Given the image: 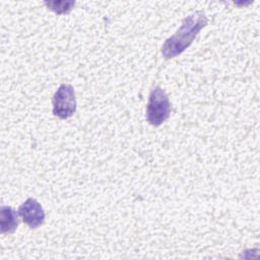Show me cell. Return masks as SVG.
<instances>
[{"label": "cell", "mask_w": 260, "mask_h": 260, "mask_svg": "<svg viewBox=\"0 0 260 260\" xmlns=\"http://www.w3.org/2000/svg\"><path fill=\"white\" fill-rule=\"evenodd\" d=\"M1 233H13L18 225V215L16 211L10 207L3 205L1 207Z\"/></svg>", "instance_id": "cell-5"}, {"label": "cell", "mask_w": 260, "mask_h": 260, "mask_svg": "<svg viewBox=\"0 0 260 260\" xmlns=\"http://www.w3.org/2000/svg\"><path fill=\"white\" fill-rule=\"evenodd\" d=\"M171 104L165 90L154 86L149 94L146 108V119L152 126L161 125L170 116Z\"/></svg>", "instance_id": "cell-2"}, {"label": "cell", "mask_w": 260, "mask_h": 260, "mask_svg": "<svg viewBox=\"0 0 260 260\" xmlns=\"http://www.w3.org/2000/svg\"><path fill=\"white\" fill-rule=\"evenodd\" d=\"M18 214L30 229H37L44 223L45 211L35 198H27L18 208Z\"/></svg>", "instance_id": "cell-4"}, {"label": "cell", "mask_w": 260, "mask_h": 260, "mask_svg": "<svg viewBox=\"0 0 260 260\" xmlns=\"http://www.w3.org/2000/svg\"><path fill=\"white\" fill-rule=\"evenodd\" d=\"M76 111L75 91L72 85L61 84L53 96V114L60 119L71 117Z\"/></svg>", "instance_id": "cell-3"}, {"label": "cell", "mask_w": 260, "mask_h": 260, "mask_svg": "<svg viewBox=\"0 0 260 260\" xmlns=\"http://www.w3.org/2000/svg\"><path fill=\"white\" fill-rule=\"evenodd\" d=\"M45 4L57 14L68 13L71 8L74 6V2H66V1H50L45 2Z\"/></svg>", "instance_id": "cell-6"}, {"label": "cell", "mask_w": 260, "mask_h": 260, "mask_svg": "<svg viewBox=\"0 0 260 260\" xmlns=\"http://www.w3.org/2000/svg\"><path fill=\"white\" fill-rule=\"evenodd\" d=\"M207 24V17L203 11H195L188 15L180 28L162 45L161 53L166 59L174 58L184 52L194 41L199 31Z\"/></svg>", "instance_id": "cell-1"}]
</instances>
